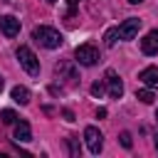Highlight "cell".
Here are the masks:
<instances>
[{"label": "cell", "instance_id": "1", "mask_svg": "<svg viewBox=\"0 0 158 158\" xmlns=\"http://www.w3.org/2000/svg\"><path fill=\"white\" fill-rule=\"evenodd\" d=\"M32 37H35V42H40V44H42V47H47V49H57V47L64 42V37L59 35V30H54V27H47V25H42V27H35Z\"/></svg>", "mask_w": 158, "mask_h": 158}, {"label": "cell", "instance_id": "4", "mask_svg": "<svg viewBox=\"0 0 158 158\" xmlns=\"http://www.w3.org/2000/svg\"><path fill=\"white\" fill-rule=\"evenodd\" d=\"M84 141H86V146H89V151H91L94 156L101 153V148H104V136H101V131H99L96 126H86V128H84Z\"/></svg>", "mask_w": 158, "mask_h": 158}, {"label": "cell", "instance_id": "9", "mask_svg": "<svg viewBox=\"0 0 158 158\" xmlns=\"http://www.w3.org/2000/svg\"><path fill=\"white\" fill-rule=\"evenodd\" d=\"M138 79H141L146 86L156 89V86H158V67H146V69L138 74Z\"/></svg>", "mask_w": 158, "mask_h": 158}, {"label": "cell", "instance_id": "17", "mask_svg": "<svg viewBox=\"0 0 158 158\" xmlns=\"http://www.w3.org/2000/svg\"><path fill=\"white\" fill-rule=\"evenodd\" d=\"M91 94H94V96H104V84H101V81H94V84H91Z\"/></svg>", "mask_w": 158, "mask_h": 158}, {"label": "cell", "instance_id": "19", "mask_svg": "<svg viewBox=\"0 0 158 158\" xmlns=\"http://www.w3.org/2000/svg\"><path fill=\"white\" fill-rule=\"evenodd\" d=\"M128 2H131V5H138V2H143V0H128Z\"/></svg>", "mask_w": 158, "mask_h": 158}, {"label": "cell", "instance_id": "15", "mask_svg": "<svg viewBox=\"0 0 158 158\" xmlns=\"http://www.w3.org/2000/svg\"><path fill=\"white\" fill-rule=\"evenodd\" d=\"M0 118L5 121V123H15V111H10V109H5V111H0Z\"/></svg>", "mask_w": 158, "mask_h": 158}, {"label": "cell", "instance_id": "2", "mask_svg": "<svg viewBox=\"0 0 158 158\" xmlns=\"http://www.w3.org/2000/svg\"><path fill=\"white\" fill-rule=\"evenodd\" d=\"M15 54H17V59H20V64H22V69H25L27 74H32V77H37V74H40V59L35 57V52H32L30 47H25V44H20Z\"/></svg>", "mask_w": 158, "mask_h": 158}, {"label": "cell", "instance_id": "16", "mask_svg": "<svg viewBox=\"0 0 158 158\" xmlns=\"http://www.w3.org/2000/svg\"><path fill=\"white\" fill-rule=\"evenodd\" d=\"M118 141H121V146H123V148H131V146H133V141H131V133H128V131H123V133L118 136Z\"/></svg>", "mask_w": 158, "mask_h": 158}, {"label": "cell", "instance_id": "10", "mask_svg": "<svg viewBox=\"0 0 158 158\" xmlns=\"http://www.w3.org/2000/svg\"><path fill=\"white\" fill-rule=\"evenodd\" d=\"M30 138H32L30 123H27V121H20V123L15 126V141H20V143H27Z\"/></svg>", "mask_w": 158, "mask_h": 158}, {"label": "cell", "instance_id": "7", "mask_svg": "<svg viewBox=\"0 0 158 158\" xmlns=\"http://www.w3.org/2000/svg\"><path fill=\"white\" fill-rule=\"evenodd\" d=\"M106 86H109V96H111V99H121V94H123V84H121V79L116 77L114 69L106 72Z\"/></svg>", "mask_w": 158, "mask_h": 158}, {"label": "cell", "instance_id": "22", "mask_svg": "<svg viewBox=\"0 0 158 158\" xmlns=\"http://www.w3.org/2000/svg\"><path fill=\"white\" fill-rule=\"evenodd\" d=\"M0 91H2V79H0Z\"/></svg>", "mask_w": 158, "mask_h": 158}, {"label": "cell", "instance_id": "14", "mask_svg": "<svg viewBox=\"0 0 158 158\" xmlns=\"http://www.w3.org/2000/svg\"><path fill=\"white\" fill-rule=\"evenodd\" d=\"M67 143H69V153H72L74 158H79L81 148H79V143H77V138H74V136H69V138H67Z\"/></svg>", "mask_w": 158, "mask_h": 158}, {"label": "cell", "instance_id": "18", "mask_svg": "<svg viewBox=\"0 0 158 158\" xmlns=\"http://www.w3.org/2000/svg\"><path fill=\"white\" fill-rule=\"evenodd\" d=\"M62 116H64V118H67V121H74V114H72V111H69V109H64V111H62Z\"/></svg>", "mask_w": 158, "mask_h": 158}, {"label": "cell", "instance_id": "24", "mask_svg": "<svg viewBox=\"0 0 158 158\" xmlns=\"http://www.w3.org/2000/svg\"><path fill=\"white\" fill-rule=\"evenodd\" d=\"M47 2H57V0H47Z\"/></svg>", "mask_w": 158, "mask_h": 158}, {"label": "cell", "instance_id": "13", "mask_svg": "<svg viewBox=\"0 0 158 158\" xmlns=\"http://www.w3.org/2000/svg\"><path fill=\"white\" fill-rule=\"evenodd\" d=\"M136 99H138V101H143V104H153V99H156V96H153V91H151V89H138V91H136Z\"/></svg>", "mask_w": 158, "mask_h": 158}, {"label": "cell", "instance_id": "5", "mask_svg": "<svg viewBox=\"0 0 158 158\" xmlns=\"http://www.w3.org/2000/svg\"><path fill=\"white\" fill-rule=\"evenodd\" d=\"M138 30H141V20L138 17H128L126 22L118 25V37L121 40H133L138 35Z\"/></svg>", "mask_w": 158, "mask_h": 158}, {"label": "cell", "instance_id": "21", "mask_svg": "<svg viewBox=\"0 0 158 158\" xmlns=\"http://www.w3.org/2000/svg\"><path fill=\"white\" fill-rule=\"evenodd\" d=\"M77 2H79V0H69V5H72V7H74V5H77Z\"/></svg>", "mask_w": 158, "mask_h": 158}, {"label": "cell", "instance_id": "23", "mask_svg": "<svg viewBox=\"0 0 158 158\" xmlns=\"http://www.w3.org/2000/svg\"><path fill=\"white\" fill-rule=\"evenodd\" d=\"M156 118H158V109H156Z\"/></svg>", "mask_w": 158, "mask_h": 158}, {"label": "cell", "instance_id": "12", "mask_svg": "<svg viewBox=\"0 0 158 158\" xmlns=\"http://www.w3.org/2000/svg\"><path fill=\"white\" fill-rule=\"evenodd\" d=\"M116 37H118V27L106 30V35H104V44H106V47H114V44H116Z\"/></svg>", "mask_w": 158, "mask_h": 158}, {"label": "cell", "instance_id": "20", "mask_svg": "<svg viewBox=\"0 0 158 158\" xmlns=\"http://www.w3.org/2000/svg\"><path fill=\"white\" fill-rule=\"evenodd\" d=\"M153 138H156V141H153V143H156V148H158V133H156V136H153Z\"/></svg>", "mask_w": 158, "mask_h": 158}, {"label": "cell", "instance_id": "11", "mask_svg": "<svg viewBox=\"0 0 158 158\" xmlns=\"http://www.w3.org/2000/svg\"><path fill=\"white\" fill-rule=\"evenodd\" d=\"M12 101H17V104H30V91L25 89V86H12Z\"/></svg>", "mask_w": 158, "mask_h": 158}, {"label": "cell", "instance_id": "3", "mask_svg": "<svg viewBox=\"0 0 158 158\" xmlns=\"http://www.w3.org/2000/svg\"><path fill=\"white\" fill-rule=\"evenodd\" d=\"M74 57H77V62H79V64L91 67V64H96V62H99V49H96L94 44H79V47L74 49Z\"/></svg>", "mask_w": 158, "mask_h": 158}, {"label": "cell", "instance_id": "8", "mask_svg": "<svg viewBox=\"0 0 158 158\" xmlns=\"http://www.w3.org/2000/svg\"><path fill=\"white\" fill-rule=\"evenodd\" d=\"M141 52H143V54H156V52H158V30H151V32L141 40Z\"/></svg>", "mask_w": 158, "mask_h": 158}, {"label": "cell", "instance_id": "6", "mask_svg": "<svg viewBox=\"0 0 158 158\" xmlns=\"http://www.w3.org/2000/svg\"><path fill=\"white\" fill-rule=\"evenodd\" d=\"M0 30H2V35L5 37H17L20 35V20L17 17H12V15H0Z\"/></svg>", "mask_w": 158, "mask_h": 158}]
</instances>
